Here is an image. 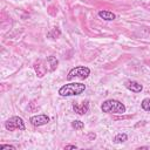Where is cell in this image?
Returning a JSON list of instances; mask_svg holds the SVG:
<instances>
[{"label": "cell", "instance_id": "cell-4", "mask_svg": "<svg viewBox=\"0 0 150 150\" xmlns=\"http://www.w3.org/2000/svg\"><path fill=\"white\" fill-rule=\"evenodd\" d=\"M90 75V69L88 67H84V66H77L73 69L69 70L68 75H67V80H75V79H79V80H84L87 79L88 76Z\"/></svg>", "mask_w": 150, "mask_h": 150}, {"label": "cell", "instance_id": "cell-14", "mask_svg": "<svg viewBox=\"0 0 150 150\" xmlns=\"http://www.w3.org/2000/svg\"><path fill=\"white\" fill-rule=\"evenodd\" d=\"M0 149H1V150H4V149L15 150V146H14V145H11V144H1V145H0Z\"/></svg>", "mask_w": 150, "mask_h": 150}, {"label": "cell", "instance_id": "cell-13", "mask_svg": "<svg viewBox=\"0 0 150 150\" xmlns=\"http://www.w3.org/2000/svg\"><path fill=\"white\" fill-rule=\"evenodd\" d=\"M141 105H142V109H143V110H145V111H150V97L144 98V100L142 101Z\"/></svg>", "mask_w": 150, "mask_h": 150}, {"label": "cell", "instance_id": "cell-2", "mask_svg": "<svg viewBox=\"0 0 150 150\" xmlns=\"http://www.w3.org/2000/svg\"><path fill=\"white\" fill-rule=\"evenodd\" d=\"M86 90V84L81 83V82H71V83H67L64 86H62L59 89V95L67 97V96H77L80 94H82Z\"/></svg>", "mask_w": 150, "mask_h": 150}, {"label": "cell", "instance_id": "cell-10", "mask_svg": "<svg viewBox=\"0 0 150 150\" xmlns=\"http://www.w3.org/2000/svg\"><path fill=\"white\" fill-rule=\"evenodd\" d=\"M128 139V136H127V134H124V132H121V134H117L116 136H115V138H114V142L115 143H123V142H125Z\"/></svg>", "mask_w": 150, "mask_h": 150}, {"label": "cell", "instance_id": "cell-9", "mask_svg": "<svg viewBox=\"0 0 150 150\" xmlns=\"http://www.w3.org/2000/svg\"><path fill=\"white\" fill-rule=\"evenodd\" d=\"M98 16L105 21H111V20H115L116 15L112 13V12H109V11H100L98 12Z\"/></svg>", "mask_w": 150, "mask_h": 150}, {"label": "cell", "instance_id": "cell-6", "mask_svg": "<svg viewBox=\"0 0 150 150\" xmlns=\"http://www.w3.org/2000/svg\"><path fill=\"white\" fill-rule=\"evenodd\" d=\"M29 122L34 127H41V125H45V124H47L49 122V117L47 115H43V114L34 115V116H32L29 118Z\"/></svg>", "mask_w": 150, "mask_h": 150}, {"label": "cell", "instance_id": "cell-12", "mask_svg": "<svg viewBox=\"0 0 150 150\" xmlns=\"http://www.w3.org/2000/svg\"><path fill=\"white\" fill-rule=\"evenodd\" d=\"M71 127H73L75 130H81V129L84 128V124H83V122L76 120V121H73V122H71Z\"/></svg>", "mask_w": 150, "mask_h": 150}, {"label": "cell", "instance_id": "cell-1", "mask_svg": "<svg viewBox=\"0 0 150 150\" xmlns=\"http://www.w3.org/2000/svg\"><path fill=\"white\" fill-rule=\"evenodd\" d=\"M59 64V61L56 57L54 56H48L46 60H39L34 63V69L35 73L38 74L39 77H42L46 75V73L48 71H53L56 69Z\"/></svg>", "mask_w": 150, "mask_h": 150}, {"label": "cell", "instance_id": "cell-7", "mask_svg": "<svg viewBox=\"0 0 150 150\" xmlns=\"http://www.w3.org/2000/svg\"><path fill=\"white\" fill-rule=\"evenodd\" d=\"M125 88L132 93H141L142 89H143V86L141 83H138L137 81H127L124 83Z\"/></svg>", "mask_w": 150, "mask_h": 150}, {"label": "cell", "instance_id": "cell-15", "mask_svg": "<svg viewBox=\"0 0 150 150\" xmlns=\"http://www.w3.org/2000/svg\"><path fill=\"white\" fill-rule=\"evenodd\" d=\"M67 149H77V146L76 145H73V144H69V145H66L64 146V150H67Z\"/></svg>", "mask_w": 150, "mask_h": 150}, {"label": "cell", "instance_id": "cell-8", "mask_svg": "<svg viewBox=\"0 0 150 150\" xmlns=\"http://www.w3.org/2000/svg\"><path fill=\"white\" fill-rule=\"evenodd\" d=\"M88 109H89V104H88L87 101L86 102H82V103H75V104H73V110L76 114H79V115H84L88 111Z\"/></svg>", "mask_w": 150, "mask_h": 150}, {"label": "cell", "instance_id": "cell-5", "mask_svg": "<svg viewBox=\"0 0 150 150\" xmlns=\"http://www.w3.org/2000/svg\"><path fill=\"white\" fill-rule=\"evenodd\" d=\"M5 128L8 130V131H13V130H25L26 129V125H25V122L21 117L19 116H13L11 118H8L6 122H5Z\"/></svg>", "mask_w": 150, "mask_h": 150}, {"label": "cell", "instance_id": "cell-11", "mask_svg": "<svg viewBox=\"0 0 150 150\" xmlns=\"http://www.w3.org/2000/svg\"><path fill=\"white\" fill-rule=\"evenodd\" d=\"M60 35H61V32H60V29H59L57 27H54V28L47 34V36L50 38V39H56V38H59Z\"/></svg>", "mask_w": 150, "mask_h": 150}, {"label": "cell", "instance_id": "cell-3", "mask_svg": "<svg viewBox=\"0 0 150 150\" xmlns=\"http://www.w3.org/2000/svg\"><path fill=\"white\" fill-rule=\"evenodd\" d=\"M101 110L107 114H124L127 108L118 100H107L101 104Z\"/></svg>", "mask_w": 150, "mask_h": 150}]
</instances>
